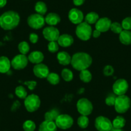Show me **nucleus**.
Listing matches in <instances>:
<instances>
[{
	"mask_svg": "<svg viewBox=\"0 0 131 131\" xmlns=\"http://www.w3.org/2000/svg\"><path fill=\"white\" fill-rule=\"evenodd\" d=\"M92 63L93 59L88 53L77 52L71 56V66L75 70L79 71L88 69Z\"/></svg>",
	"mask_w": 131,
	"mask_h": 131,
	"instance_id": "f257e3e1",
	"label": "nucleus"
},
{
	"mask_svg": "<svg viewBox=\"0 0 131 131\" xmlns=\"http://www.w3.org/2000/svg\"><path fill=\"white\" fill-rule=\"evenodd\" d=\"M20 16L13 10L7 11L0 16V26L4 30H12L19 25Z\"/></svg>",
	"mask_w": 131,
	"mask_h": 131,
	"instance_id": "f03ea898",
	"label": "nucleus"
},
{
	"mask_svg": "<svg viewBox=\"0 0 131 131\" xmlns=\"http://www.w3.org/2000/svg\"><path fill=\"white\" fill-rule=\"evenodd\" d=\"M91 25H89L85 21H83L81 23L77 25L75 29V34L79 39L82 41H88L91 39L92 36Z\"/></svg>",
	"mask_w": 131,
	"mask_h": 131,
	"instance_id": "7ed1b4c3",
	"label": "nucleus"
},
{
	"mask_svg": "<svg viewBox=\"0 0 131 131\" xmlns=\"http://www.w3.org/2000/svg\"><path fill=\"white\" fill-rule=\"evenodd\" d=\"M131 100L125 94L117 96L114 103V109L119 114H124L130 108Z\"/></svg>",
	"mask_w": 131,
	"mask_h": 131,
	"instance_id": "20e7f679",
	"label": "nucleus"
},
{
	"mask_svg": "<svg viewBox=\"0 0 131 131\" xmlns=\"http://www.w3.org/2000/svg\"><path fill=\"white\" fill-rule=\"evenodd\" d=\"M41 101L39 96L36 94H29L24 101V105L29 113H34L39 109Z\"/></svg>",
	"mask_w": 131,
	"mask_h": 131,
	"instance_id": "39448f33",
	"label": "nucleus"
},
{
	"mask_svg": "<svg viewBox=\"0 0 131 131\" xmlns=\"http://www.w3.org/2000/svg\"><path fill=\"white\" fill-rule=\"evenodd\" d=\"M77 109L80 115L88 116L93 112V105L91 102L88 98H82L77 101Z\"/></svg>",
	"mask_w": 131,
	"mask_h": 131,
	"instance_id": "423d86ee",
	"label": "nucleus"
},
{
	"mask_svg": "<svg viewBox=\"0 0 131 131\" xmlns=\"http://www.w3.org/2000/svg\"><path fill=\"white\" fill-rule=\"evenodd\" d=\"M45 17L44 16L36 13L30 15L27 18V24L28 26L34 30L41 29L45 25Z\"/></svg>",
	"mask_w": 131,
	"mask_h": 131,
	"instance_id": "0eeeda50",
	"label": "nucleus"
},
{
	"mask_svg": "<svg viewBox=\"0 0 131 131\" xmlns=\"http://www.w3.org/2000/svg\"><path fill=\"white\" fill-rule=\"evenodd\" d=\"M57 128L62 130H67L71 128L74 123L72 116L68 114H60L55 120Z\"/></svg>",
	"mask_w": 131,
	"mask_h": 131,
	"instance_id": "6e6552de",
	"label": "nucleus"
},
{
	"mask_svg": "<svg viewBox=\"0 0 131 131\" xmlns=\"http://www.w3.org/2000/svg\"><path fill=\"white\" fill-rule=\"evenodd\" d=\"M94 127L98 131H111L113 127L111 121L104 116H99L96 118Z\"/></svg>",
	"mask_w": 131,
	"mask_h": 131,
	"instance_id": "1a4fd4ad",
	"label": "nucleus"
},
{
	"mask_svg": "<svg viewBox=\"0 0 131 131\" xmlns=\"http://www.w3.org/2000/svg\"><path fill=\"white\" fill-rule=\"evenodd\" d=\"M28 59L26 55L18 54L16 55L11 60V66L16 70H21L25 69L28 64Z\"/></svg>",
	"mask_w": 131,
	"mask_h": 131,
	"instance_id": "9d476101",
	"label": "nucleus"
},
{
	"mask_svg": "<svg viewBox=\"0 0 131 131\" xmlns=\"http://www.w3.org/2000/svg\"><path fill=\"white\" fill-rule=\"evenodd\" d=\"M128 89V82L123 79L116 80L113 85V91L116 95L119 96L125 94Z\"/></svg>",
	"mask_w": 131,
	"mask_h": 131,
	"instance_id": "9b49d317",
	"label": "nucleus"
},
{
	"mask_svg": "<svg viewBox=\"0 0 131 131\" xmlns=\"http://www.w3.org/2000/svg\"><path fill=\"white\" fill-rule=\"evenodd\" d=\"M60 35V31L55 26H48L45 27L42 30V36L44 38L49 42L57 41Z\"/></svg>",
	"mask_w": 131,
	"mask_h": 131,
	"instance_id": "f8f14e48",
	"label": "nucleus"
},
{
	"mask_svg": "<svg viewBox=\"0 0 131 131\" xmlns=\"http://www.w3.org/2000/svg\"><path fill=\"white\" fill-rule=\"evenodd\" d=\"M33 73L39 79H46L50 73V70L48 66L42 63L36 64L33 68Z\"/></svg>",
	"mask_w": 131,
	"mask_h": 131,
	"instance_id": "ddd939ff",
	"label": "nucleus"
},
{
	"mask_svg": "<svg viewBox=\"0 0 131 131\" xmlns=\"http://www.w3.org/2000/svg\"><path fill=\"white\" fill-rule=\"evenodd\" d=\"M68 19L74 25H79L84 21V14L78 8H71L68 13Z\"/></svg>",
	"mask_w": 131,
	"mask_h": 131,
	"instance_id": "4468645a",
	"label": "nucleus"
},
{
	"mask_svg": "<svg viewBox=\"0 0 131 131\" xmlns=\"http://www.w3.org/2000/svg\"><path fill=\"white\" fill-rule=\"evenodd\" d=\"M112 21L108 17H102L95 23V29L101 33L106 32L110 30Z\"/></svg>",
	"mask_w": 131,
	"mask_h": 131,
	"instance_id": "2eb2a0df",
	"label": "nucleus"
},
{
	"mask_svg": "<svg viewBox=\"0 0 131 131\" xmlns=\"http://www.w3.org/2000/svg\"><path fill=\"white\" fill-rule=\"evenodd\" d=\"M59 46L62 48H68L71 46L74 42V39L71 35L68 34L60 35L57 40Z\"/></svg>",
	"mask_w": 131,
	"mask_h": 131,
	"instance_id": "dca6fc26",
	"label": "nucleus"
},
{
	"mask_svg": "<svg viewBox=\"0 0 131 131\" xmlns=\"http://www.w3.org/2000/svg\"><path fill=\"white\" fill-rule=\"evenodd\" d=\"M28 61L32 64H37L42 63L45 59V55L40 51H31L28 56Z\"/></svg>",
	"mask_w": 131,
	"mask_h": 131,
	"instance_id": "f3484780",
	"label": "nucleus"
},
{
	"mask_svg": "<svg viewBox=\"0 0 131 131\" xmlns=\"http://www.w3.org/2000/svg\"><path fill=\"white\" fill-rule=\"evenodd\" d=\"M61 21L60 16L55 12H51L46 15L45 17V23L48 26H55Z\"/></svg>",
	"mask_w": 131,
	"mask_h": 131,
	"instance_id": "a211bd4d",
	"label": "nucleus"
},
{
	"mask_svg": "<svg viewBox=\"0 0 131 131\" xmlns=\"http://www.w3.org/2000/svg\"><path fill=\"white\" fill-rule=\"evenodd\" d=\"M57 59L60 65L68 66L71 64V56L66 51H59L57 55Z\"/></svg>",
	"mask_w": 131,
	"mask_h": 131,
	"instance_id": "6ab92c4d",
	"label": "nucleus"
},
{
	"mask_svg": "<svg viewBox=\"0 0 131 131\" xmlns=\"http://www.w3.org/2000/svg\"><path fill=\"white\" fill-rule=\"evenodd\" d=\"M11 67V60L7 57H0V73H7Z\"/></svg>",
	"mask_w": 131,
	"mask_h": 131,
	"instance_id": "aec40b11",
	"label": "nucleus"
},
{
	"mask_svg": "<svg viewBox=\"0 0 131 131\" xmlns=\"http://www.w3.org/2000/svg\"><path fill=\"white\" fill-rule=\"evenodd\" d=\"M57 127L55 122L49 120L43 121L39 127V131H57Z\"/></svg>",
	"mask_w": 131,
	"mask_h": 131,
	"instance_id": "412c9836",
	"label": "nucleus"
},
{
	"mask_svg": "<svg viewBox=\"0 0 131 131\" xmlns=\"http://www.w3.org/2000/svg\"><path fill=\"white\" fill-rule=\"evenodd\" d=\"M119 40L123 45L128 46L131 45V31L123 30L119 34Z\"/></svg>",
	"mask_w": 131,
	"mask_h": 131,
	"instance_id": "4be33fe9",
	"label": "nucleus"
},
{
	"mask_svg": "<svg viewBox=\"0 0 131 131\" xmlns=\"http://www.w3.org/2000/svg\"><path fill=\"white\" fill-rule=\"evenodd\" d=\"M60 114V111L57 108H53V109H50V111L46 112L45 114V120L53 121L55 122L57 117Z\"/></svg>",
	"mask_w": 131,
	"mask_h": 131,
	"instance_id": "5701e85b",
	"label": "nucleus"
},
{
	"mask_svg": "<svg viewBox=\"0 0 131 131\" xmlns=\"http://www.w3.org/2000/svg\"><path fill=\"white\" fill-rule=\"evenodd\" d=\"M100 19L99 16L98 14L95 12H90L88 14H87L86 16L84 17L85 22L88 23L89 25H95L96 23L98 21V20Z\"/></svg>",
	"mask_w": 131,
	"mask_h": 131,
	"instance_id": "b1692460",
	"label": "nucleus"
},
{
	"mask_svg": "<svg viewBox=\"0 0 131 131\" xmlns=\"http://www.w3.org/2000/svg\"><path fill=\"white\" fill-rule=\"evenodd\" d=\"M79 78H80V80L84 83H89L91 81L92 79H93V75H92L91 71L87 69V70L80 71Z\"/></svg>",
	"mask_w": 131,
	"mask_h": 131,
	"instance_id": "393cba45",
	"label": "nucleus"
},
{
	"mask_svg": "<svg viewBox=\"0 0 131 131\" xmlns=\"http://www.w3.org/2000/svg\"><path fill=\"white\" fill-rule=\"evenodd\" d=\"M35 10L39 14L45 16L48 10L47 6L43 2H37L35 5Z\"/></svg>",
	"mask_w": 131,
	"mask_h": 131,
	"instance_id": "a878e982",
	"label": "nucleus"
},
{
	"mask_svg": "<svg viewBox=\"0 0 131 131\" xmlns=\"http://www.w3.org/2000/svg\"><path fill=\"white\" fill-rule=\"evenodd\" d=\"M113 127L114 128H123L126 123V120L122 116H117L112 122Z\"/></svg>",
	"mask_w": 131,
	"mask_h": 131,
	"instance_id": "bb28decb",
	"label": "nucleus"
},
{
	"mask_svg": "<svg viewBox=\"0 0 131 131\" xmlns=\"http://www.w3.org/2000/svg\"><path fill=\"white\" fill-rule=\"evenodd\" d=\"M61 77L64 81L70 82L73 79V73L68 68H64L61 71Z\"/></svg>",
	"mask_w": 131,
	"mask_h": 131,
	"instance_id": "cd10ccee",
	"label": "nucleus"
},
{
	"mask_svg": "<svg viewBox=\"0 0 131 131\" xmlns=\"http://www.w3.org/2000/svg\"><path fill=\"white\" fill-rule=\"evenodd\" d=\"M47 81L51 85H57L60 81V76L57 73L54 72H50L46 77Z\"/></svg>",
	"mask_w": 131,
	"mask_h": 131,
	"instance_id": "c85d7f7f",
	"label": "nucleus"
},
{
	"mask_svg": "<svg viewBox=\"0 0 131 131\" xmlns=\"http://www.w3.org/2000/svg\"><path fill=\"white\" fill-rule=\"evenodd\" d=\"M15 94L19 98L23 99V100H25L28 96L26 89L23 85H19V86L16 87L15 89Z\"/></svg>",
	"mask_w": 131,
	"mask_h": 131,
	"instance_id": "c756f323",
	"label": "nucleus"
},
{
	"mask_svg": "<svg viewBox=\"0 0 131 131\" xmlns=\"http://www.w3.org/2000/svg\"><path fill=\"white\" fill-rule=\"evenodd\" d=\"M17 48H18V50L20 52V53L26 55L30 51V46L29 45L28 42H27L26 41H22V42L19 43Z\"/></svg>",
	"mask_w": 131,
	"mask_h": 131,
	"instance_id": "7c9ffc66",
	"label": "nucleus"
},
{
	"mask_svg": "<svg viewBox=\"0 0 131 131\" xmlns=\"http://www.w3.org/2000/svg\"><path fill=\"white\" fill-rule=\"evenodd\" d=\"M89 123V119L87 116L80 115V116L77 119V124L80 128H86L88 127Z\"/></svg>",
	"mask_w": 131,
	"mask_h": 131,
	"instance_id": "2f4dec72",
	"label": "nucleus"
},
{
	"mask_svg": "<svg viewBox=\"0 0 131 131\" xmlns=\"http://www.w3.org/2000/svg\"><path fill=\"white\" fill-rule=\"evenodd\" d=\"M23 128L24 131H34L36 128V125L34 121L28 119L23 124Z\"/></svg>",
	"mask_w": 131,
	"mask_h": 131,
	"instance_id": "473e14b6",
	"label": "nucleus"
},
{
	"mask_svg": "<svg viewBox=\"0 0 131 131\" xmlns=\"http://www.w3.org/2000/svg\"><path fill=\"white\" fill-rule=\"evenodd\" d=\"M117 95H116L114 93H109L106 96L105 99V103L108 106H114V103L116 101V98Z\"/></svg>",
	"mask_w": 131,
	"mask_h": 131,
	"instance_id": "72a5a7b5",
	"label": "nucleus"
},
{
	"mask_svg": "<svg viewBox=\"0 0 131 131\" xmlns=\"http://www.w3.org/2000/svg\"><path fill=\"white\" fill-rule=\"evenodd\" d=\"M110 30L114 34H119L123 31V29L120 23H119L118 22H113L112 23L111 25Z\"/></svg>",
	"mask_w": 131,
	"mask_h": 131,
	"instance_id": "f704fd0d",
	"label": "nucleus"
},
{
	"mask_svg": "<svg viewBox=\"0 0 131 131\" xmlns=\"http://www.w3.org/2000/svg\"><path fill=\"white\" fill-rule=\"evenodd\" d=\"M59 45L58 44L57 41H51L49 42L48 45V50L50 53H56L59 51Z\"/></svg>",
	"mask_w": 131,
	"mask_h": 131,
	"instance_id": "c9c22d12",
	"label": "nucleus"
},
{
	"mask_svg": "<svg viewBox=\"0 0 131 131\" xmlns=\"http://www.w3.org/2000/svg\"><path fill=\"white\" fill-rule=\"evenodd\" d=\"M122 28L125 30H131V17H127L122 21Z\"/></svg>",
	"mask_w": 131,
	"mask_h": 131,
	"instance_id": "e433bc0d",
	"label": "nucleus"
},
{
	"mask_svg": "<svg viewBox=\"0 0 131 131\" xmlns=\"http://www.w3.org/2000/svg\"><path fill=\"white\" fill-rule=\"evenodd\" d=\"M114 68L111 65H106L104 68L103 70V73L105 77H111L114 74Z\"/></svg>",
	"mask_w": 131,
	"mask_h": 131,
	"instance_id": "4c0bfd02",
	"label": "nucleus"
},
{
	"mask_svg": "<svg viewBox=\"0 0 131 131\" xmlns=\"http://www.w3.org/2000/svg\"><path fill=\"white\" fill-rule=\"evenodd\" d=\"M24 84L27 86L28 89H30V91H34L37 87V82L35 80H27L24 82Z\"/></svg>",
	"mask_w": 131,
	"mask_h": 131,
	"instance_id": "58836bf2",
	"label": "nucleus"
},
{
	"mask_svg": "<svg viewBox=\"0 0 131 131\" xmlns=\"http://www.w3.org/2000/svg\"><path fill=\"white\" fill-rule=\"evenodd\" d=\"M29 41L31 43L36 44L39 41V36L36 33H31L29 35Z\"/></svg>",
	"mask_w": 131,
	"mask_h": 131,
	"instance_id": "ea45409f",
	"label": "nucleus"
},
{
	"mask_svg": "<svg viewBox=\"0 0 131 131\" xmlns=\"http://www.w3.org/2000/svg\"><path fill=\"white\" fill-rule=\"evenodd\" d=\"M20 106H21V104H20L18 100H16V101L12 104V107H11V111L13 112H15L20 107Z\"/></svg>",
	"mask_w": 131,
	"mask_h": 131,
	"instance_id": "a19ab883",
	"label": "nucleus"
},
{
	"mask_svg": "<svg viewBox=\"0 0 131 131\" xmlns=\"http://www.w3.org/2000/svg\"><path fill=\"white\" fill-rule=\"evenodd\" d=\"M101 36V32L100 31H98V30H93V32H92V36H93L94 38H98L100 36Z\"/></svg>",
	"mask_w": 131,
	"mask_h": 131,
	"instance_id": "79ce46f5",
	"label": "nucleus"
},
{
	"mask_svg": "<svg viewBox=\"0 0 131 131\" xmlns=\"http://www.w3.org/2000/svg\"><path fill=\"white\" fill-rule=\"evenodd\" d=\"M85 0H73V4L75 6H81L84 3Z\"/></svg>",
	"mask_w": 131,
	"mask_h": 131,
	"instance_id": "37998d69",
	"label": "nucleus"
},
{
	"mask_svg": "<svg viewBox=\"0 0 131 131\" xmlns=\"http://www.w3.org/2000/svg\"><path fill=\"white\" fill-rule=\"evenodd\" d=\"M7 0H0V8H3L7 5Z\"/></svg>",
	"mask_w": 131,
	"mask_h": 131,
	"instance_id": "c03bdc74",
	"label": "nucleus"
},
{
	"mask_svg": "<svg viewBox=\"0 0 131 131\" xmlns=\"http://www.w3.org/2000/svg\"><path fill=\"white\" fill-rule=\"evenodd\" d=\"M111 131H124L122 128H114L113 127V128L111 129Z\"/></svg>",
	"mask_w": 131,
	"mask_h": 131,
	"instance_id": "a18cd8bd",
	"label": "nucleus"
},
{
	"mask_svg": "<svg viewBox=\"0 0 131 131\" xmlns=\"http://www.w3.org/2000/svg\"><path fill=\"white\" fill-rule=\"evenodd\" d=\"M130 109H131V105H130Z\"/></svg>",
	"mask_w": 131,
	"mask_h": 131,
	"instance_id": "49530a36",
	"label": "nucleus"
}]
</instances>
